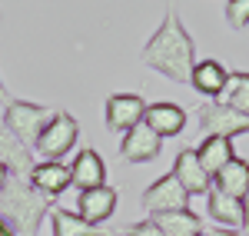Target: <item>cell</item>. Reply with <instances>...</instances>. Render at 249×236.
<instances>
[{
  "label": "cell",
  "instance_id": "obj_1",
  "mask_svg": "<svg viewBox=\"0 0 249 236\" xmlns=\"http://www.w3.org/2000/svg\"><path fill=\"white\" fill-rule=\"evenodd\" d=\"M140 60L150 70L163 73L170 83H190V73L196 67V43H193L190 30L183 27V20H179V14L173 7L163 14L160 27L143 43Z\"/></svg>",
  "mask_w": 249,
  "mask_h": 236
},
{
  "label": "cell",
  "instance_id": "obj_2",
  "mask_svg": "<svg viewBox=\"0 0 249 236\" xmlns=\"http://www.w3.org/2000/svg\"><path fill=\"white\" fill-rule=\"evenodd\" d=\"M50 210H53V200L40 197L27 180L7 177L3 190H0V219H3L14 233L34 236L40 230L43 217H50Z\"/></svg>",
  "mask_w": 249,
  "mask_h": 236
},
{
  "label": "cell",
  "instance_id": "obj_3",
  "mask_svg": "<svg viewBox=\"0 0 249 236\" xmlns=\"http://www.w3.org/2000/svg\"><path fill=\"white\" fill-rule=\"evenodd\" d=\"M80 140V123L70 110H53V117L43 123L37 143H34V153H40L50 163H63V157H70V150L77 146Z\"/></svg>",
  "mask_w": 249,
  "mask_h": 236
},
{
  "label": "cell",
  "instance_id": "obj_4",
  "mask_svg": "<svg viewBox=\"0 0 249 236\" xmlns=\"http://www.w3.org/2000/svg\"><path fill=\"white\" fill-rule=\"evenodd\" d=\"M50 117H53V110H47L43 103H34V100H10V103L3 107V117L0 120L14 130V137H17L23 146L34 150L40 130H43V123Z\"/></svg>",
  "mask_w": 249,
  "mask_h": 236
},
{
  "label": "cell",
  "instance_id": "obj_5",
  "mask_svg": "<svg viewBox=\"0 0 249 236\" xmlns=\"http://www.w3.org/2000/svg\"><path fill=\"white\" fill-rule=\"evenodd\" d=\"M196 130H199V140L203 137H226V140H236L249 133V120L239 117V113H232L226 103H219V100H206V103H199V110H196Z\"/></svg>",
  "mask_w": 249,
  "mask_h": 236
},
{
  "label": "cell",
  "instance_id": "obj_6",
  "mask_svg": "<svg viewBox=\"0 0 249 236\" xmlns=\"http://www.w3.org/2000/svg\"><path fill=\"white\" fill-rule=\"evenodd\" d=\"M140 206L146 210V217H160V213H173V210H190V197L173 173H163L143 190Z\"/></svg>",
  "mask_w": 249,
  "mask_h": 236
},
{
  "label": "cell",
  "instance_id": "obj_7",
  "mask_svg": "<svg viewBox=\"0 0 249 236\" xmlns=\"http://www.w3.org/2000/svg\"><path fill=\"white\" fill-rule=\"evenodd\" d=\"M143 117H146V100L140 93H110L107 97L103 120H107L110 133H126L136 123H143Z\"/></svg>",
  "mask_w": 249,
  "mask_h": 236
},
{
  "label": "cell",
  "instance_id": "obj_8",
  "mask_svg": "<svg viewBox=\"0 0 249 236\" xmlns=\"http://www.w3.org/2000/svg\"><path fill=\"white\" fill-rule=\"evenodd\" d=\"M160 150H163V140L146 123H136L133 130H126L120 137V160H126V163H153Z\"/></svg>",
  "mask_w": 249,
  "mask_h": 236
},
{
  "label": "cell",
  "instance_id": "obj_9",
  "mask_svg": "<svg viewBox=\"0 0 249 236\" xmlns=\"http://www.w3.org/2000/svg\"><path fill=\"white\" fill-rule=\"evenodd\" d=\"M173 177L179 180V186L186 190V197H206L213 190V180L206 177V170L199 166V160H196V150L193 146H183L179 153H176V160H173Z\"/></svg>",
  "mask_w": 249,
  "mask_h": 236
},
{
  "label": "cell",
  "instance_id": "obj_10",
  "mask_svg": "<svg viewBox=\"0 0 249 236\" xmlns=\"http://www.w3.org/2000/svg\"><path fill=\"white\" fill-rule=\"evenodd\" d=\"M0 163H3V170L10 177H17V180H27L30 170H34V163H37L34 160V150L23 146L3 120H0Z\"/></svg>",
  "mask_w": 249,
  "mask_h": 236
},
{
  "label": "cell",
  "instance_id": "obj_11",
  "mask_svg": "<svg viewBox=\"0 0 249 236\" xmlns=\"http://www.w3.org/2000/svg\"><path fill=\"white\" fill-rule=\"evenodd\" d=\"M27 183L37 190L40 197H47V200L63 197V193L73 186V183H70V166H67V163H50V160L34 163V170H30Z\"/></svg>",
  "mask_w": 249,
  "mask_h": 236
},
{
  "label": "cell",
  "instance_id": "obj_12",
  "mask_svg": "<svg viewBox=\"0 0 249 236\" xmlns=\"http://www.w3.org/2000/svg\"><path fill=\"white\" fill-rule=\"evenodd\" d=\"M116 200H120V193H116L110 183L107 186H96V190H83L77 197V217L93 223V226H100V223H107L116 213Z\"/></svg>",
  "mask_w": 249,
  "mask_h": 236
},
{
  "label": "cell",
  "instance_id": "obj_13",
  "mask_svg": "<svg viewBox=\"0 0 249 236\" xmlns=\"http://www.w3.org/2000/svg\"><path fill=\"white\" fill-rule=\"evenodd\" d=\"M70 183L83 190H96V186H107V163L96 153L93 146H83L77 150V157L70 163Z\"/></svg>",
  "mask_w": 249,
  "mask_h": 236
},
{
  "label": "cell",
  "instance_id": "obj_14",
  "mask_svg": "<svg viewBox=\"0 0 249 236\" xmlns=\"http://www.w3.org/2000/svg\"><path fill=\"white\" fill-rule=\"evenodd\" d=\"M143 123H146L160 140L179 137V133L186 130V110L176 107V103H166V100L146 103V117H143Z\"/></svg>",
  "mask_w": 249,
  "mask_h": 236
},
{
  "label": "cell",
  "instance_id": "obj_15",
  "mask_svg": "<svg viewBox=\"0 0 249 236\" xmlns=\"http://www.w3.org/2000/svg\"><path fill=\"white\" fill-rule=\"evenodd\" d=\"M226 80H230V70L219 60L206 57V60H196V67H193V73H190V87L196 93H203V97L219 100L223 90H226Z\"/></svg>",
  "mask_w": 249,
  "mask_h": 236
},
{
  "label": "cell",
  "instance_id": "obj_16",
  "mask_svg": "<svg viewBox=\"0 0 249 236\" xmlns=\"http://www.w3.org/2000/svg\"><path fill=\"white\" fill-rule=\"evenodd\" d=\"M196 160H199V166L206 170V177H216L230 160H236V150H232V140H226V137H203L196 146Z\"/></svg>",
  "mask_w": 249,
  "mask_h": 236
},
{
  "label": "cell",
  "instance_id": "obj_17",
  "mask_svg": "<svg viewBox=\"0 0 249 236\" xmlns=\"http://www.w3.org/2000/svg\"><path fill=\"white\" fill-rule=\"evenodd\" d=\"M206 213L216 226H226V230H243L246 226V217H243V203L239 200H230L219 190H210L206 193Z\"/></svg>",
  "mask_w": 249,
  "mask_h": 236
},
{
  "label": "cell",
  "instance_id": "obj_18",
  "mask_svg": "<svg viewBox=\"0 0 249 236\" xmlns=\"http://www.w3.org/2000/svg\"><path fill=\"white\" fill-rule=\"evenodd\" d=\"M213 190H219V193H226L230 200H239L243 203V197H246L249 190V163L246 160H230L216 177H213Z\"/></svg>",
  "mask_w": 249,
  "mask_h": 236
},
{
  "label": "cell",
  "instance_id": "obj_19",
  "mask_svg": "<svg viewBox=\"0 0 249 236\" xmlns=\"http://www.w3.org/2000/svg\"><path fill=\"white\" fill-rule=\"evenodd\" d=\"M156 223V230H163L166 236H199L206 233V223L199 213L193 210H173V213H160V217H150Z\"/></svg>",
  "mask_w": 249,
  "mask_h": 236
},
{
  "label": "cell",
  "instance_id": "obj_20",
  "mask_svg": "<svg viewBox=\"0 0 249 236\" xmlns=\"http://www.w3.org/2000/svg\"><path fill=\"white\" fill-rule=\"evenodd\" d=\"M50 233L53 236H116L113 230H100L93 223L80 219L77 213H63V210H50Z\"/></svg>",
  "mask_w": 249,
  "mask_h": 236
},
{
  "label": "cell",
  "instance_id": "obj_21",
  "mask_svg": "<svg viewBox=\"0 0 249 236\" xmlns=\"http://www.w3.org/2000/svg\"><path fill=\"white\" fill-rule=\"evenodd\" d=\"M219 103H226L232 113L249 120V70H230V80H226V90Z\"/></svg>",
  "mask_w": 249,
  "mask_h": 236
},
{
  "label": "cell",
  "instance_id": "obj_22",
  "mask_svg": "<svg viewBox=\"0 0 249 236\" xmlns=\"http://www.w3.org/2000/svg\"><path fill=\"white\" fill-rule=\"evenodd\" d=\"M223 17L230 23V30H246L249 27V0H230V3H223Z\"/></svg>",
  "mask_w": 249,
  "mask_h": 236
},
{
  "label": "cell",
  "instance_id": "obj_23",
  "mask_svg": "<svg viewBox=\"0 0 249 236\" xmlns=\"http://www.w3.org/2000/svg\"><path fill=\"white\" fill-rule=\"evenodd\" d=\"M123 236H166V233L156 230V223L146 217V219H140V223H130V226L123 230Z\"/></svg>",
  "mask_w": 249,
  "mask_h": 236
},
{
  "label": "cell",
  "instance_id": "obj_24",
  "mask_svg": "<svg viewBox=\"0 0 249 236\" xmlns=\"http://www.w3.org/2000/svg\"><path fill=\"white\" fill-rule=\"evenodd\" d=\"M206 236H249L246 230H226V226H213L206 230Z\"/></svg>",
  "mask_w": 249,
  "mask_h": 236
},
{
  "label": "cell",
  "instance_id": "obj_25",
  "mask_svg": "<svg viewBox=\"0 0 249 236\" xmlns=\"http://www.w3.org/2000/svg\"><path fill=\"white\" fill-rule=\"evenodd\" d=\"M243 217H246V226L243 230L249 233V190H246V197H243Z\"/></svg>",
  "mask_w": 249,
  "mask_h": 236
},
{
  "label": "cell",
  "instance_id": "obj_26",
  "mask_svg": "<svg viewBox=\"0 0 249 236\" xmlns=\"http://www.w3.org/2000/svg\"><path fill=\"white\" fill-rule=\"evenodd\" d=\"M10 93H7V83H3V80H0V103H3V107H7V103H10Z\"/></svg>",
  "mask_w": 249,
  "mask_h": 236
},
{
  "label": "cell",
  "instance_id": "obj_27",
  "mask_svg": "<svg viewBox=\"0 0 249 236\" xmlns=\"http://www.w3.org/2000/svg\"><path fill=\"white\" fill-rule=\"evenodd\" d=\"M0 236H17V233H14V230H10V226H7V223L0 219Z\"/></svg>",
  "mask_w": 249,
  "mask_h": 236
},
{
  "label": "cell",
  "instance_id": "obj_28",
  "mask_svg": "<svg viewBox=\"0 0 249 236\" xmlns=\"http://www.w3.org/2000/svg\"><path fill=\"white\" fill-rule=\"evenodd\" d=\"M7 177H10V173H7V170H3V163H0V190H3V183H7Z\"/></svg>",
  "mask_w": 249,
  "mask_h": 236
},
{
  "label": "cell",
  "instance_id": "obj_29",
  "mask_svg": "<svg viewBox=\"0 0 249 236\" xmlns=\"http://www.w3.org/2000/svg\"><path fill=\"white\" fill-rule=\"evenodd\" d=\"M199 236H206V233H199Z\"/></svg>",
  "mask_w": 249,
  "mask_h": 236
}]
</instances>
